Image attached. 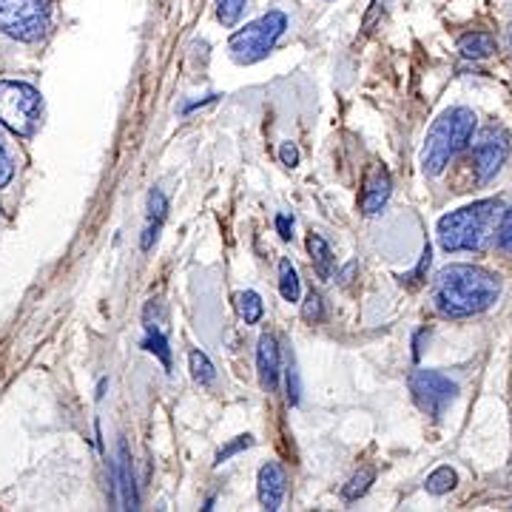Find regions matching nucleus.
<instances>
[{
    "mask_svg": "<svg viewBox=\"0 0 512 512\" xmlns=\"http://www.w3.org/2000/svg\"><path fill=\"white\" fill-rule=\"evenodd\" d=\"M501 293L498 276L476 265H450L433 282V305L447 319H467L493 308Z\"/></svg>",
    "mask_w": 512,
    "mask_h": 512,
    "instance_id": "f257e3e1",
    "label": "nucleus"
},
{
    "mask_svg": "<svg viewBox=\"0 0 512 512\" xmlns=\"http://www.w3.org/2000/svg\"><path fill=\"white\" fill-rule=\"evenodd\" d=\"M501 202L481 200L473 205H464L458 211H450L439 220V242L447 254L456 251H484L495 234Z\"/></svg>",
    "mask_w": 512,
    "mask_h": 512,
    "instance_id": "f03ea898",
    "label": "nucleus"
},
{
    "mask_svg": "<svg viewBox=\"0 0 512 512\" xmlns=\"http://www.w3.org/2000/svg\"><path fill=\"white\" fill-rule=\"evenodd\" d=\"M473 131H476V114L473 111L464 109V106L444 111L439 120L433 123V128H430L424 151H421L424 174L439 177L458 151L470 143Z\"/></svg>",
    "mask_w": 512,
    "mask_h": 512,
    "instance_id": "7ed1b4c3",
    "label": "nucleus"
},
{
    "mask_svg": "<svg viewBox=\"0 0 512 512\" xmlns=\"http://www.w3.org/2000/svg\"><path fill=\"white\" fill-rule=\"evenodd\" d=\"M43 100L37 89L20 80H0V126L18 137H32L40 128Z\"/></svg>",
    "mask_w": 512,
    "mask_h": 512,
    "instance_id": "20e7f679",
    "label": "nucleus"
},
{
    "mask_svg": "<svg viewBox=\"0 0 512 512\" xmlns=\"http://www.w3.org/2000/svg\"><path fill=\"white\" fill-rule=\"evenodd\" d=\"M288 29V18L282 12H268L262 15L254 23H248L245 29H239L228 40V52L234 57V63L239 66H251V63H259L265 57L274 52L276 40L285 35Z\"/></svg>",
    "mask_w": 512,
    "mask_h": 512,
    "instance_id": "39448f33",
    "label": "nucleus"
},
{
    "mask_svg": "<svg viewBox=\"0 0 512 512\" xmlns=\"http://www.w3.org/2000/svg\"><path fill=\"white\" fill-rule=\"evenodd\" d=\"M52 0H0V32L20 43H35L49 32Z\"/></svg>",
    "mask_w": 512,
    "mask_h": 512,
    "instance_id": "423d86ee",
    "label": "nucleus"
},
{
    "mask_svg": "<svg viewBox=\"0 0 512 512\" xmlns=\"http://www.w3.org/2000/svg\"><path fill=\"white\" fill-rule=\"evenodd\" d=\"M410 393L427 416L441 419L444 410L458 399V384L439 370H416L410 376Z\"/></svg>",
    "mask_w": 512,
    "mask_h": 512,
    "instance_id": "0eeeda50",
    "label": "nucleus"
},
{
    "mask_svg": "<svg viewBox=\"0 0 512 512\" xmlns=\"http://www.w3.org/2000/svg\"><path fill=\"white\" fill-rule=\"evenodd\" d=\"M510 157V137L501 128H487L481 131V137L473 146V168H476L478 183L493 180L495 174L501 171V165L507 163Z\"/></svg>",
    "mask_w": 512,
    "mask_h": 512,
    "instance_id": "6e6552de",
    "label": "nucleus"
},
{
    "mask_svg": "<svg viewBox=\"0 0 512 512\" xmlns=\"http://www.w3.org/2000/svg\"><path fill=\"white\" fill-rule=\"evenodd\" d=\"M285 490H288L285 470L276 461H268L259 470V504L268 512H276L282 507V501H285Z\"/></svg>",
    "mask_w": 512,
    "mask_h": 512,
    "instance_id": "1a4fd4ad",
    "label": "nucleus"
},
{
    "mask_svg": "<svg viewBox=\"0 0 512 512\" xmlns=\"http://www.w3.org/2000/svg\"><path fill=\"white\" fill-rule=\"evenodd\" d=\"M256 367H259V382H262V387L268 393H276V387H279V348H276V339L271 333H265L259 339Z\"/></svg>",
    "mask_w": 512,
    "mask_h": 512,
    "instance_id": "9d476101",
    "label": "nucleus"
},
{
    "mask_svg": "<svg viewBox=\"0 0 512 512\" xmlns=\"http://www.w3.org/2000/svg\"><path fill=\"white\" fill-rule=\"evenodd\" d=\"M390 174H387V168H373V174L367 177L365 191H362V211H365L367 217H373V214H379L387 200H390Z\"/></svg>",
    "mask_w": 512,
    "mask_h": 512,
    "instance_id": "9b49d317",
    "label": "nucleus"
},
{
    "mask_svg": "<svg viewBox=\"0 0 512 512\" xmlns=\"http://www.w3.org/2000/svg\"><path fill=\"white\" fill-rule=\"evenodd\" d=\"M114 481H117V493H120V510H137V493H134V476H131V461H128L126 444H120L117 464H114Z\"/></svg>",
    "mask_w": 512,
    "mask_h": 512,
    "instance_id": "f8f14e48",
    "label": "nucleus"
},
{
    "mask_svg": "<svg viewBox=\"0 0 512 512\" xmlns=\"http://www.w3.org/2000/svg\"><path fill=\"white\" fill-rule=\"evenodd\" d=\"M165 214H168V200H165V194L160 188H154V191L148 194V222L146 231H143V251H148V248L154 245V239L160 237Z\"/></svg>",
    "mask_w": 512,
    "mask_h": 512,
    "instance_id": "ddd939ff",
    "label": "nucleus"
},
{
    "mask_svg": "<svg viewBox=\"0 0 512 512\" xmlns=\"http://www.w3.org/2000/svg\"><path fill=\"white\" fill-rule=\"evenodd\" d=\"M308 251L313 256V268H316V274L319 279H333V271H336V256L330 251V245L325 239L319 237V234H311L308 237Z\"/></svg>",
    "mask_w": 512,
    "mask_h": 512,
    "instance_id": "4468645a",
    "label": "nucleus"
},
{
    "mask_svg": "<svg viewBox=\"0 0 512 512\" xmlns=\"http://www.w3.org/2000/svg\"><path fill=\"white\" fill-rule=\"evenodd\" d=\"M146 333V350L154 353L168 370L171 367V348H168V339H165L163 328H160V319H151V311H146Z\"/></svg>",
    "mask_w": 512,
    "mask_h": 512,
    "instance_id": "2eb2a0df",
    "label": "nucleus"
},
{
    "mask_svg": "<svg viewBox=\"0 0 512 512\" xmlns=\"http://www.w3.org/2000/svg\"><path fill=\"white\" fill-rule=\"evenodd\" d=\"M458 52L470 60H481V57H490L495 52V40L493 35L487 32H470L458 40Z\"/></svg>",
    "mask_w": 512,
    "mask_h": 512,
    "instance_id": "dca6fc26",
    "label": "nucleus"
},
{
    "mask_svg": "<svg viewBox=\"0 0 512 512\" xmlns=\"http://www.w3.org/2000/svg\"><path fill=\"white\" fill-rule=\"evenodd\" d=\"M237 308L239 316L248 322V325H256L259 319H262V313H265V305H262V296L256 291H242L237 296Z\"/></svg>",
    "mask_w": 512,
    "mask_h": 512,
    "instance_id": "f3484780",
    "label": "nucleus"
},
{
    "mask_svg": "<svg viewBox=\"0 0 512 512\" xmlns=\"http://www.w3.org/2000/svg\"><path fill=\"white\" fill-rule=\"evenodd\" d=\"M188 365H191V376H194V382L202 384V387H211V384L217 382V370L211 365V359L200 353V350H194L191 353V359H188Z\"/></svg>",
    "mask_w": 512,
    "mask_h": 512,
    "instance_id": "a211bd4d",
    "label": "nucleus"
},
{
    "mask_svg": "<svg viewBox=\"0 0 512 512\" xmlns=\"http://www.w3.org/2000/svg\"><path fill=\"white\" fill-rule=\"evenodd\" d=\"M279 293H282L285 302H296L299 299V276H296V268L291 265V259L279 262Z\"/></svg>",
    "mask_w": 512,
    "mask_h": 512,
    "instance_id": "6ab92c4d",
    "label": "nucleus"
},
{
    "mask_svg": "<svg viewBox=\"0 0 512 512\" xmlns=\"http://www.w3.org/2000/svg\"><path fill=\"white\" fill-rule=\"evenodd\" d=\"M456 473L450 470V467H439L436 473H430V478H427V493L430 495H444V493H450L453 487H456Z\"/></svg>",
    "mask_w": 512,
    "mask_h": 512,
    "instance_id": "aec40b11",
    "label": "nucleus"
},
{
    "mask_svg": "<svg viewBox=\"0 0 512 512\" xmlns=\"http://www.w3.org/2000/svg\"><path fill=\"white\" fill-rule=\"evenodd\" d=\"M245 6L248 0H217V18L222 20V26H237Z\"/></svg>",
    "mask_w": 512,
    "mask_h": 512,
    "instance_id": "412c9836",
    "label": "nucleus"
},
{
    "mask_svg": "<svg viewBox=\"0 0 512 512\" xmlns=\"http://www.w3.org/2000/svg\"><path fill=\"white\" fill-rule=\"evenodd\" d=\"M370 484H373V470H370V467H362V470L348 481V487H345V498H348V501L362 498V495L370 490Z\"/></svg>",
    "mask_w": 512,
    "mask_h": 512,
    "instance_id": "4be33fe9",
    "label": "nucleus"
},
{
    "mask_svg": "<svg viewBox=\"0 0 512 512\" xmlns=\"http://www.w3.org/2000/svg\"><path fill=\"white\" fill-rule=\"evenodd\" d=\"M302 319L311 322V325H319L325 319V305H322V296L319 293H311L302 305Z\"/></svg>",
    "mask_w": 512,
    "mask_h": 512,
    "instance_id": "5701e85b",
    "label": "nucleus"
},
{
    "mask_svg": "<svg viewBox=\"0 0 512 512\" xmlns=\"http://www.w3.org/2000/svg\"><path fill=\"white\" fill-rule=\"evenodd\" d=\"M12 174H15V157H12V151H9L6 140H3V134H0V188H6V185H9Z\"/></svg>",
    "mask_w": 512,
    "mask_h": 512,
    "instance_id": "b1692460",
    "label": "nucleus"
},
{
    "mask_svg": "<svg viewBox=\"0 0 512 512\" xmlns=\"http://www.w3.org/2000/svg\"><path fill=\"white\" fill-rule=\"evenodd\" d=\"M495 239H498V248H501V251L512 254V208L510 211H504L501 225H498V231H495Z\"/></svg>",
    "mask_w": 512,
    "mask_h": 512,
    "instance_id": "393cba45",
    "label": "nucleus"
},
{
    "mask_svg": "<svg viewBox=\"0 0 512 512\" xmlns=\"http://www.w3.org/2000/svg\"><path fill=\"white\" fill-rule=\"evenodd\" d=\"M251 444H254V439H251V436H239L237 441H234V444H228V447H225V450H220V456H217V461H228V458L234 456V453H239V450H245V447H251Z\"/></svg>",
    "mask_w": 512,
    "mask_h": 512,
    "instance_id": "a878e982",
    "label": "nucleus"
},
{
    "mask_svg": "<svg viewBox=\"0 0 512 512\" xmlns=\"http://www.w3.org/2000/svg\"><path fill=\"white\" fill-rule=\"evenodd\" d=\"M279 160H282V165H288V168H296L299 165V151H296V146L293 143H282Z\"/></svg>",
    "mask_w": 512,
    "mask_h": 512,
    "instance_id": "bb28decb",
    "label": "nucleus"
},
{
    "mask_svg": "<svg viewBox=\"0 0 512 512\" xmlns=\"http://www.w3.org/2000/svg\"><path fill=\"white\" fill-rule=\"evenodd\" d=\"M288 399H291V404L299 402V373L296 370H288Z\"/></svg>",
    "mask_w": 512,
    "mask_h": 512,
    "instance_id": "cd10ccee",
    "label": "nucleus"
},
{
    "mask_svg": "<svg viewBox=\"0 0 512 512\" xmlns=\"http://www.w3.org/2000/svg\"><path fill=\"white\" fill-rule=\"evenodd\" d=\"M276 231H279V237L282 239H291L293 237V222L285 217V214H279L276 217Z\"/></svg>",
    "mask_w": 512,
    "mask_h": 512,
    "instance_id": "c85d7f7f",
    "label": "nucleus"
}]
</instances>
